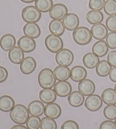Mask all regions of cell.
Wrapping results in <instances>:
<instances>
[{"mask_svg":"<svg viewBox=\"0 0 116 129\" xmlns=\"http://www.w3.org/2000/svg\"><path fill=\"white\" fill-rule=\"evenodd\" d=\"M62 23L65 28L69 31H74L78 28L79 23V20L78 17L75 14L69 13L67 14L64 18Z\"/></svg>","mask_w":116,"mask_h":129,"instance_id":"11","label":"cell"},{"mask_svg":"<svg viewBox=\"0 0 116 129\" xmlns=\"http://www.w3.org/2000/svg\"><path fill=\"white\" fill-rule=\"evenodd\" d=\"M56 93L51 88H45L40 91L39 93V98L45 104H50L54 102L56 100Z\"/></svg>","mask_w":116,"mask_h":129,"instance_id":"19","label":"cell"},{"mask_svg":"<svg viewBox=\"0 0 116 129\" xmlns=\"http://www.w3.org/2000/svg\"><path fill=\"white\" fill-rule=\"evenodd\" d=\"M41 119L39 117L32 116L29 117L26 122L28 129H38L41 125Z\"/></svg>","mask_w":116,"mask_h":129,"instance_id":"35","label":"cell"},{"mask_svg":"<svg viewBox=\"0 0 116 129\" xmlns=\"http://www.w3.org/2000/svg\"><path fill=\"white\" fill-rule=\"evenodd\" d=\"M104 10L106 14L110 16L116 15V1L107 0L104 6Z\"/></svg>","mask_w":116,"mask_h":129,"instance_id":"32","label":"cell"},{"mask_svg":"<svg viewBox=\"0 0 116 129\" xmlns=\"http://www.w3.org/2000/svg\"><path fill=\"white\" fill-rule=\"evenodd\" d=\"M78 90L84 96H90L94 93L95 86L92 80L84 79L78 84Z\"/></svg>","mask_w":116,"mask_h":129,"instance_id":"12","label":"cell"},{"mask_svg":"<svg viewBox=\"0 0 116 129\" xmlns=\"http://www.w3.org/2000/svg\"><path fill=\"white\" fill-rule=\"evenodd\" d=\"M99 62V57L93 53H88L83 57V64L86 68L89 69L96 68Z\"/></svg>","mask_w":116,"mask_h":129,"instance_id":"27","label":"cell"},{"mask_svg":"<svg viewBox=\"0 0 116 129\" xmlns=\"http://www.w3.org/2000/svg\"><path fill=\"white\" fill-rule=\"evenodd\" d=\"M54 91L57 96L64 98L71 93L72 87L68 82L59 81L55 84Z\"/></svg>","mask_w":116,"mask_h":129,"instance_id":"10","label":"cell"},{"mask_svg":"<svg viewBox=\"0 0 116 129\" xmlns=\"http://www.w3.org/2000/svg\"><path fill=\"white\" fill-rule=\"evenodd\" d=\"M104 15L101 11L91 10L87 13L86 19L89 23L96 24L100 23L103 20Z\"/></svg>","mask_w":116,"mask_h":129,"instance_id":"29","label":"cell"},{"mask_svg":"<svg viewBox=\"0 0 116 129\" xmlns=\"http://www.w3.org/2000/svg\"><path fill=\"white\" fill-rule=\"evenodd\" d=\"M101 99L107 105H115L116 104V91L113 88H107L101 94Z\"/></svg>","mask_w":116,"mask_h":129,"instance_id":"26","label":"cell"},{"mask_svg":"<svg viewBox=\"0 0 116 129\" xmlns=\"http://www.w3.org/2000/svg\"><path fill=\"white\" fill-rule=\"evenodd\" d=\"M23 32L25 36L36 39L40 35L41 31L40 27L36 23H27L23 27Z\"/></svg>","mask_w":116,"mask_h":129,"instance_id":"15","label":"cell"},{"mask_svg":"<svg viewBox=\"0 0 116 129\" xmlns=\"http://www.w3.org/2000/svg\"><path fill=\"white\" fill-rule=\"evenodd\" d=\"M28 109L22 104L15 105L10 112V117L14 122L19 125H24L29 118Z\"/></svg>","mask_w":116,"mask_h":129,"instance_id":"1","label":"cell"},{"mask_svg":"<svg viewBox=\"0 0 116 129\" xmlns=\"http://www.w3.org/2000/svg\"><path fill=\"white\" fill-rule=\"evenodd\" d=\"M100 129H116V125L112 121H105L101 123Z\"/></svg>","mask_w":116,"mask_h":129,"instance_id":"40","label":"cell"},{"mask_svg":"<svg viewBox=\"0 0 116 129\" xmlns=\"http://www.w3.org/2000/svg\"><path fill=\"white\" fill-rule=\"evenodd\" d=\"M114 89H115V91H116V84H115V86H114Z\"/></svg>","mask_w":116,"mask_h":129,"instance_id":"46","label":"cell"},{"mask_svg":"<svg viewBox=\"0 0 116 129\" xmlns=\"http://www.w3.org/2000/svg\"><path fill=\"white\" fill-rule=\"evenodd\" d=\"M109 78L111 81L116 82V67L113 68L110 71Z\"/></svg>","mask_w":116,"mask_h":129,"instance_id":"43","label":"cell"},{"mask_svg":"<svg viewBox=\"0 0 116 129\" xmlns=\"http://www.w3.org/2000/svg\"><path fill=\"white\" fill-rule=\"evenodd\" d=\"M15 102L10 96L5 95L0 97V110L4 112H10L14 107Z\"/></svg>","mask_w":116,"mask_h":129,"instance_id":"28","label":"cell"},{"mask_svg":"<svg viewBox=\"0 0 116 129\" xmlns=\"http://www.w3.org/2000/svg\"><path fill=\"white\" fill-rule=\"evenodd\" d=\"M11 129H28L27 127H25L23 125H15Z\"/></svg>","mask_w":116,"mask_h":129,"instance_id":"44","label":"cell"},{"mask_svg":"<svg viewBox=\"0 0 116 129\" xmlns=\"http://www.w3.org/2000/svg\"><path fill=\"white\" fill-rule=\"evenodd\" d=\"M92 36L91 31L85 27H78L73 33L74 40L76 44L80 45H87L90 43Z\"/></svg>","mask_w":116,"mask_h":129,"instance_id":"3","label":"cell"},{"mask_svg":"<svg viewBox=\"0 0 116 129\" xmlns=\"http://www.w3.org/2000/svg\"><path fill=\"white\" fill-rule=\"evenodd\" d=\"M35 5L39 11L43 13H46L50 11L52 8V0H36Z\"/></svg>","mask_w":116,"mask_h":129,"instance_id":"31","label":"cell"},{"mask_svg":"<svg viewBox=\"0 0 116 129\" xmlns=\"http://www.w3.org/2000/svg\"><path fill=\"white\" fill-rule=\"evenodd\" d=\"M105 0H90L89 7L92 10L100 11L103 9Z\"/></svg>","mask_w":116,"mask_h":129,"instance_id":"36","label":"cell"},{"mask_svg":"<svg viewBox=\"0 0 116 129\" xmlns=\"http://www.w3.org/2000/svg\"><path fill=\"white\" fill-rule=\"evenodd\" d=\"M73 53L68 49H62L55 55V61L60 66H69L73 63Z\"/></svg>","mask_w":116,"mask_h":129,"instance_id":"6","label":"cell"},{"mask_svg":"<svg viewBox=\"0 0 116 129\" xmlns=\"http://www.w3.org/2000/svg\"><path fill=\"white\" fill-rule=\"evenodd\" d=\"M91 32L92 36L95 39L102 40L108 35V29L103 24L99 23L94 24L91 27Z\"/></svg>","mask_w":116,"mask_h":129,"instance_id":"14","label":"cell"},{"mask_svg":"<svg viewBox=\"0 0 116 129\" xmlns=\"http://www.w3.org/2000/svg\"><path fill=\"white\" fill-rule=\"evenodd\" d=\"M61 129H79V126L76 122L72 120H68L62 124Z\"/></svg>","mask_w":116,"mask_h":129,"instance_id":"39","label":"cell"},{"mask_svg":"<svg viewBox=\"0 0 116 129\" xmlns=\"http://www.w3.org/2000/svg\"><path fill=\"white\" fill-rule=\"evenodd\" d=\"M106 42L110 49L116 48V32H111L108 34L106 38Z\"/></svg>","mask_w":116,"mask_h":129,"instance_id":"37","label":"cell"},{"mask_svg":"<svg viewBox=\"0 0 116 129\" xmlns=\"http://www.w3.org/2000/svg\"><path fill=\"white\" fill-rule=\"evenodd\" d=\"M49 29L52 34L57 36H61L65 32V27L60 20L53 19L49 24Z\"/></svg>","mask_w":116,"mask_h":129,"instance_id":"25","label":"cell"},{"mask_svg":"<svg viewBox=\"0 0 116 129\" xmlns=\"http://www.w3.org/2000/svg\"><path fill=\"white\" fill-rule=\"evenodd\" d=\"M103 105V100L97 95H91L85 99L84 105L88 110L91 112L97 111Z\"/></svg>","mask_w":116,"mask_h":129,"instance_id":"7","label":"cell"},{"mask_svg":"<svg viewBox=\"0 0 116 129\" xmlns=\"http://www.w3.org/2000/svg\"><path fill=\"white\" fill-rule=\"evenodd\" d=\"M18 46L23 52L30 53L34 51L35 49L36 42L32 38L23 36L18 40Z\"/></svg>","mask_w":116,"mask_h":129,"instance_id":"9","label":"cell"},{"mask_svg":"<svg viewBox=\"0 0 116 129\" xmlns=\"http://www.w3.org/2000/svg\"><path fill=\"white\" fill-rule=\"evenodd\" d=\"M8 76V73L6 69L4 67L0 66V83L5 81Z\"/></svg>","mask_w":116,"mask_h":129,"instance_id":"42","label":"cell"},{"mask_svg":"<svg viewBox=\"0 0 116 129\" xmlns=\"http://www.w3.org/2000/svg\"><path fill=\"white\" fill-rule=\"evenodd\" d=\"M55 80L54 73L49 69H44L39 74V84L44 89L52 88L55 85Z\"/></svg>","mask_w":116,"mask_h":129,"instance_id":"2","label":"cell"},{"mask_svg":"<svg viewBox=\"0 0 116 129\" xmlns=\"http://www.w3.org/2000/svg\"><path fill=\"white\" fill-rule=\"evenodd\" d=\"M45 107L43 103L39 100H34L29 104L28 110L29 113L33 116H40L44 112Z\"/></svg>","mask_w":116,"mask_h":129,"instance_id":"18","label":"cell"},{"mask_svg":"<svg viewBox=\"0 0 116 129\" xmlns=\"http://www.w3.org/2000/svg\"><path fill=\"white\" fill-rule=\"evenodd\" d=\"M68 13L66 6L62 4H54L49 11V16L53 19H63Z\"/></svg>","mask_w":116,"mask_h":129,"instance_id":"8","label":"cell"},{"mask_svg":"<svg viewBox=\"0 0 116 129\" xmlns=\"http://www.w3.org/2000/svg\"><path fill=\"white\" fill-rule=\"evenodd\" d=\"M9 58L13 63L19 64L24 59V53L19 47H14L9 50Z\"/></svg>","mask_w":116,"mask_h":129,"instance_id":"21","label":"cell"},{"mask_svg":"<svg viewBox=\"0 0 116 129\" xmlns=\"http://www.w3.org/2000/svg\"><path fill=\"white\" fill-rule=\"evenodd\" d=\"M114 123H115V125H116V118L115 119V120H114Z\"/></svg>","mask_w":116,"mask_h":129,"instance_id":"47","label":"cell"},{"mask_svg":"<svg viewBox=\"0 0 116 129\" xmlns=\"http://www.w3.org/2000/svg\"><path fill=\"white\" fill-rule=\"evenodd\" d=\"M16 40L14 36L11 34H6L0 40V46L5 51H9L14 47Z\"/></svg>","mask_w":116,"mask_h":129,"instance_id":"22","label":"cell"},{"mask_svg":"<svg viewBox=\"0 0 116 129\" xmlns=\"http://www.w3.org/2000/svg\"><path fill=\"white\" fill-rule=\"evenodd\" d=\"M45 44L46 48L54 53L59 52L64 47V43L61 38L53 34L47 36L45 40Z\"/></svg>","mask_w":116,"mask_h":129,"instance_id":"5","label":"cell"},{"mask_svg":"<svg viewBox=\"0 0 116 129\" xmlns=\"http://www.w3.org/2000/svg\"><path fill=\"white\" fill-rule=\"evenodd\" d=\"M106 28L111 32H116V15L109 17L106 20Z\"/></svg>","mask_w":116,"mask_h":129,"instance_id":"38","label":"cell"},{"mask_svg":"<svg viewBox=\"0 0 116 129\" xmlns=\"http://www.w3.org/2000/svg\"><path fill=\"white\" fill-rule=\"evenodd\" d=\"M107 59L111 66L116 67V50H113L109 53Z\"/></svg>","mask_w":116,"mask_h":129,"instance_id":"41","label":"cell"},{"mask_svg":"<svg viewBox=\"0 0 116 129\" xmlns=\"http://www.w3.org/2000/svg\"><path fill=\"white\" fill-rule=\"evenodd\" d=\"M87 77V71L81 66H75L70 70V78L75 82H80L85 79Z\"/></svg>","mask_w":116,"mask_h":129,"instance_id":"17","label":"cell"},{"mask_svg":"<svg viewBox=\"0 0 116 129\" xmlns=\"http://www.w3.org/2000/svg\"><path fill=\"white\" fill-rule=\"evenodd\" d=\"M36 61L31 57H25L20 64V71L26 75L31 74L36 69Z\"/></svg>","mask_w":116,"mask_h":129,"instance_id":"13","label":"cell"},{"mask_svg":"<svg viewBox=\"0 0 116 129\" xmlns=\"http://www.w3.org/2000/svg\"><path fill=\"white\" fill-rule=\"evenodd\" d=\"M108 48L105 41L99 40L93 45L92 50L93 53L96 54L97 57H103L108 53Z\"/></svg>","mask_w":116,"mask_h":129,"instance_id":"23","label":"cell"},{"mask_svg":"<svg viewBox=\"0 0 116 129\" xmlns=\"http://www.w3.org/2000/svg\"><path fill=\"white\" fill-rule=\"evenodd\" d=\"M41 11L36 7L28 6L24 8L22 11V17L24 21L27 23H36L40 19Z\"/></svg>","mask_w":116,"mask_h":129,"instance_id":"4","label":"cell"},{"mask_svg":"<svg viewBox=\"0 0 116 129\" xmlns=\"http://www.w3.org/2000/svg\"><path fill=\"white\" fill-rule=\"evenodd\" d=\"M20 1L24 2V3H31V2L35 1L36 0H20Z\"/></svg>","mask_w":116,"mask_h":129,"instance_id":"45","label":"cell"},{"mask_svg":"<svg viewBox=\"0 0 116 129\" xmlns=\"http://www.w3.org/2000/svg\"><path fill=\"white\" fill-rule=\"evenodd\" d=\"M104 116L109 120H113L116 118V106L108 105L105 107L103 111Z\"/></svg>","mask_w":116,"mask_h":129,"instance_id":"33","label":"cell"},{"mask_svg":"<svg viewBox=\"0 0 116 129\" xmlns=\"http://www.w3.org/2000/svg\"><path fill=\"white\" fill-rule=\"evenodd\" d=\"M69 104L73 107H79L82 105L84 101V97L79 91H74L68 97Z\"/></svg>","mask_w":116,"mask_h":129,"instance_id":"24","label":"cell"},{"mask_svg":"<svg viewBox=\"0 0 116 129\" xmlns=\"http://www.w3.org/2000/svg\"><path fill=\"white\" fill-rule=\"evenodd\" d=\"M53 73L59 81H65L70 77V70L67 66H58L54 69Z\"/></svg>","mask_w":116,"mask_h":129,"instance_id":"20","label":"cell"},{"mask_svg":"<svg viewBox=\"0 0 116 129\" xmlns=\"http://www.w3.org/2000/svg\"><path fill=\"white\" fill-rule=\"evenodd\" d=\"M45 116L52 119H57L61 116V109L56 103L48 104L45 106Z\"/></svg>","mask_w":116,"mask_h":129,"instance_id":"16","label":"cell"},{"mask_svg":"<svg viewBox=\"0 0 116 129\" xmlns=\"http://www.w3.org/2000/svg\"><path fill=\"white\" fill-rule=\"evenodd\" d=\"M41 129H57V124L54 119L44 117L41 121Z\"/></svg>","mask_w":116,"mask_h":129,"instance_id":"34","label":"cell"},{"mask_svg":"<svg viewBox=\"0 0 116 129\" xmlns=\"http://www.w3.org/2000/svg\"><path fill=\"white\" fill-rule=\"evenodd\" d=\"M112 69V66L106 60H102L99 62L96 68L97 74L100 77H106L109 74Z\"/></svg>","mask_w":116,"mask_h":129,"instance_id":"30","label":"cell"}]
</instances>
